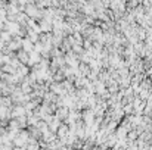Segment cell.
<instances>
[{"label":"cell","mask_w":152,"mask_h":150,"mask_svg":"<svg viewBox=\"0 0 152 150\" xmlns=\"http://www.w3.org/2000/svg\"><path fill=\"white\" fill-rule=\"evenodd\" d=\"M27 141H30V138H28V133H25V131L19 133V134L15 137V144H16V146H25Z\"/></svg>","instance_id":"1"},{"label":"cell","mask_w":152,"mask_h":150,"mask_svg":"<svg viewBox=\"0 0 152 150\" xmlns=\"http://www.w3.org/2000/svg\"><path fill=\"white\" fill-rule=\"evenodd\" d=\"M24 113H25V109L22 106H16L13 109V112H12V116H15V118H24Z\"/></svg>","instance_id":"2"},{"label":"cell","mask_w":152,"mask_h":150,"mask_svg":"<svg viewBox=\"0 0 152 150\" xmlns=\"http://www.w3.org/2000/svg\"><path fill=\"white\" fill-rule=\"evenodd\" d=\"M58 136H59L61 138H65V137L68 136V127H65V125H62V127H59V131H58Z\"/></svg>","instance_id":"3"},{"label":"cell","mask_w":152,"mask_h":150,"mask_svg":"<svg viewBox=\"0 0 152 150\" xmlns=\"http://www.w3.org/2000/svg\"><path fill=\"white\" fill-rule=\"evenodd\" d=\"M22 47L25 49V51H33V41L31 40H24L22 41Z\"/></svg>","instance_id":"4"},{"label":"cell","mask_w":152,"mask_h":150,"mask_svg":"<svg viewBox=\"0 0 152 150\" xmlns=\"http://www.w3.org/2000/svg\"><path fill=\"white\" fill-rule=\"evenodd\" d=\"M18 57H19L21 62L28 63V53H27V51H19V53H18Z\"/></svg>","instance_id":"5"}]
</instances>
